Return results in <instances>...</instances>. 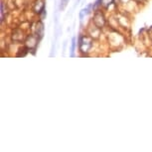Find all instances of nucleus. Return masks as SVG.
<instances>
[{
    "instance_id": "f257e3e1",
    "label": "nucleus",
    "mask_w": 152,
    "mask_h": 152,
    "mask_svg": "<svg viewBox=\"0 0 152 152\" xmlns=\"http://www.w3.org/2000/svg\"><path fill=\"white\" fill-rule=\"evenodd\" d=\"M34 10L35 12L37 13H41L42 11L45 10V3H44V0H36L34 5Z\"/></svg>"
},
{
    "instance_id": "f03ea898",
    "label": "nucleus",
    "mask_w": 152,
    "mask_h": 152,
    "mask_svg": "<svg viewBox=\"0 0 152 152\" xmlns=\"http://www.w3.org/2000/svg\"><path fill=\"white\" fill-rule=\"evenodd\" d=\"M43 31H44V26H43V24L40 22V23H38L37 25V29H36V33H37V36H39L41 38L43 36Z\"/></svg>"
},
{
    "instance_id": "7ed1b4c3",
    "label": "nucleus",
    "mask_w": 152,
    "mask_h": 152,
    "mask_svg": "<svg viewBox=\"0 0 152 152\" xmlns=\"http://www.w3.org/2000/svg\"><path fill=\"white\" fill-rule=\"evenodd\" d=\"M75 48H76V38L74 37L72 39V48H71V56H74V52H75Z\"/></svg>"
},
{
    "instance_id": "20e7f679",
    "label": "nucleus",
    "mask_w": 152,
    "mask_h": 152,
    "mask_svg": "<svg viewBox=\"0 0 152 152\" xmlns=\"http://www.w3.org/2000/svg\"><path fill=\"white\" fill-rule=\"evenodd\" d=\"M68 2H69V0H61V6L60 8L62 10H64L66 8V6H67Z\"/></svg>"
},
{
    "instance_id": "39448f33",
    "label": "nucleus",
    "mask_w": 152,
    "mask_h": 152,
    "mask_svg": "<svg viewBox=\"0 0 152 152\" xmlns=\"http://www.w3.org/2000/svg\"><path fill=\"white\" fill-rule=\"evenodd\" d=\"M90 7H88V8H86V9H83L82 10V12H81V14H80V17H81V19H83V16H85V14H87L88 13V10Z\"/></svg>"
}]
</instances>
